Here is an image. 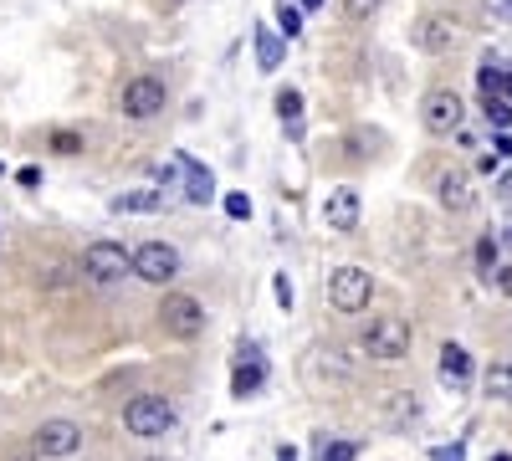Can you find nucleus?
<instances>
[{
    "instance_id": "1",
    "label": "nucleus",
    "mask_w": 512,
    "mask_h": 461,
    "mask_svg": "<svg viewBox=\"0 0 512 461\" xmlns=\"http://www.w3.org/2000/svg\"><path fill=\"white\" fill-rule=\"evenodd\" d=\"M175 426H180V410H175V400L159 395V390H144V395H134L123 405V431L139 436V441H159Z\"/></svg>"
},
{
    "instance_id": "2",
    "label": "nucleus",
    "mask_w": 512,
    "mask_h": 461,
    "mask_svg": "<svg viewBox=\"0 0 512 461\" xmlns=\"http://www.w3.org/2000/svg\"><path fill=\"white\" fill-rule=\"evenodd\" d=\"M410 344H415V328H410V318H400V313L369 318L364 339H359V349H364L374 364H405V359H410Z\"/></svg>"
},
{
    "instance_id": "3",
    "label": "nucleus",
    "mask_w": 512,
    "mask_h": 461,
    "mask_svg": "<svg viewBox=\"0 0 512 461\" xmlns=\"http://www.w3.org/2000/svg\"><path fill=\"white\" fill-rule=\"evenodd\" d=\"M164 108H169V88H164V77H154V72H139V77H128L118 88V113L128 123H154Z\"/></svg>"
},
{
    "instance_id": "4",
    "label": "nucleus",
    "mask_w": 512,
    "mask_h": 461,
    "mask_svg": "<svg viewBox=\"0 0 512 461\" xmlns=\"http://www.w3.org/2000/svg\"><path fill=\"white\" fill-rule=\"evenodd\" d=\"M205 323H210V313H205V303L195 298V292H164L159 328L169 333V339L190 344V339H200V333H205Z\"/></svg>"
},
{
    "instance_id": "5",
    "label": "nucleus",
    "mask_w": 512,
    "mask_h": 461,
    "mask_svg": "<svg viewBox=\"0 0 512 461\" xmlns=\"http://www.w3.org/2000/svg\"><path fill=\"white\" fill-rule=\"evenodd\" d=\"M128 262H134V277L149 282V287H169L185 267L180 246H169V241H139L134 251H128Z\"/></svg>"
},
{
    "instance_id": "6",
    "label": "nucleus",
    "mask_w": 512,
    "mask_h": 461,
    "mask_svg": "<svg viewBox=\"0 0 512 461\" xmlns=\"http://www.w3.org/2000/svg\"><path fill=\"white\" fill-rule=\"evenodd\" d=\"M82 277L98 282V287H113L123 277H134V262H128V246L123 241H88L82 246Z\"/></svg>"
},
{
    "instance_id": "7",
    "label": "nucleus",
    "mask_w": 512,
    "mask_h": 461,
    "mask_svg": "<svg viewBox=\"0 0 512 461\" xmlns=\"http://www.w3.org/2000/svg\"><path fill=\"white\" fill-rule=\"evenodd\" d=\"M461 118H466V103H461L456 88H431V93L420 98V123H425V134L446 139V134L461 129Z\"/></svg>"
},
{
    "instance_id": "8",
    "label": "nucleus",
    "mask_w": 512,
    "mask_h": 461,
    "mask_svg": "<svg viewBox=\"0 0 512 461\" xmlns=\"http://www.w3.org/2000/svg\"><path fill=\"white\" fill-rule=\"evenodd\" d=\"M369 298H374V277H369L364 267H338V272L328 277V303H333V313H364Z\"/></svg>"
},
{
    "instance_id": "9",
    "label": "nucleus",
    "mask_w": 512,
    "mask_h": 461,
    "mask_svg": "<svg viewBox=\"0 0 512 461\" xmlns=\"http://www.w3.org/2000/svg\"><path fill=\"white\" fill-rule=\"evenodd\" d=\"M410 41H415V52H425V57H446L456 41H461V21L446 16V11H425V16L415 21Z\"/></svg>"
},
{
    "instance_id": "10",
    "label": "nucleus",
    "mask_w": 512,
    "mask_h": 461,
    "mask_svg": "<svg viewBox=\"0 0 512 461\" xmlns=\"http://www.w3.org/2000/svg\"><path fill=\"white\" fill-rule=\"evenodd\" d=\"M31 451L36 456H47V461H67V456H77L82 451V426L77 421H41L36 431H31Z\"/></svg>"
},
{
    "instance_id": "11",
    "label": "nucleus",
    "mask_w": 512,
    "mask_h": 461,
    "mask_svg": "<svg viewBox=\"0 0 512 461\" xmlns=\"http://www.w3.org/2000/svg\"><path fill=\"white\" fill-rule=\"evenodd\" d=\"M359 216H364V200H359L354 185H333V190L323 195V226H328V231H354Z\"/></svg>"
},
{
    "instance_id": "12",
    "label": "nucleus",
    "mask_w": 512,
    "mask_h": 461,
    "mask_svg": "<svg viewBox=\"0 0 512 461\" xmlns=\"http://www.w3.org/2000/svg\"><path fill=\"white\" fill-rule=\"evenodd\" d=\"M436 200H441V211H451V216H461V211H472V175L466 170H441L436 175Z\"/></svg>"
},
{
    "instance_id": "13",
    "label": "nucleus",
    "mask_w": 512,
    "mask_h": 461,
    "mask_svg": "<svg viewBox=\"0 0 512 461\" xmlns=\"http://www.w3.org/2000/svg\"><path fill=\"white\" fill-rule=\"evenodd\" d=\"M436 374H441V385H446V390H466V385H472V354H466L456 339H446V344H441V364H436Z\"/></svg>"
},
{
    "instance_id": "14",
    "label": "nucleus",
    "mask_w": 512,
    "mask_h": 461,
    "mask_svg": "<svg viewBox=\"0 0 512 461\" xmlns=\"http://www.w3.org/2000/svg\"><path fill=\"white\" fill-rule=\"evenodd\" d=\"M246 354H251V359H241L236 374H231V395H236V400H251L256 390L267 385V359L256 354V349H246Z\"/></svg>"
},
{
    "instance_id": "15",
    "label": "nucleus",
    "mask_w": 512,
    "mask_h": 461,
    "mask_svg": "<svg viewBox=\"0 0 512 461\" xmlns=\"http://www.w3.org/2000/svg\"><path fill=\"white\" fill-rule=\"evenodd\" d=\"M113 211L118 216H154V211H164V190H123V195H113Z\"/></svg>"
},
{
    "instance_id": "16",
    "label": "nucleus",
    "mask_w": 512,
    "mask_h": 461,
    "mask_svg": "<svg viewBox=\"0 0 512 461\" xmlns=\"http://www.w3.org/2000/svg\"><path fill=\"white\" fill-rule=\"evenodd\" d=\"M180 170H185V200H190V205H205L210 195H216V175L200 170L195 159H180Z\"/></svg>"
},
{
    "instance_id": "17",
    "label": "nucleus",
    "mask_w": 512,
    "mask_h": 461,
    "mask_svg": "<svg viewBox=\"0 0 512 461\" xmlns=\"http://www.w3.org/2000/svg\"><path fill=\"white\" fill-rule=\"evenodd\" d=\"M482 390H487V400H502V405H512V359H497V364H487V374H482Z\"/></svg>"
},
{
    "instance_id": "18",
    "label": "nucleus",
    "mask_w": 512,
    "mask_h": 461,
    "mask_svg": "<svg viewBox=\"0 0 512 461\" xmlns=\"http://www.w3.org/2000/svg\"><path fill=\"white\" fill-rule=\"evenodd\" d=\"M313 461H359V441L354 436H318Z\"/></svg>"
},
{
    "instance_id": "19",
    "label": "nucleus",
    "mask_w": 512,
    "mask_h": 461,
    "mask_svg": "<svg viewBox=\"0 0 512 461\" xmlns=\"http://www.w3.org/2000/svg\"><path fill=\"white\" fill-rule=\"evenodd\" d=\"M482 118L492 123V134H502L507 123H512V103L502 93H482Z\"/></svg>"
},
{
    "instance_id": "20",
    "label": "nucleus",
    "mask_w": 512,
    "mask_h": 461,
    "mask_svg": "<svg viewBox=\"0 0 512 461\" xmlns=\"http://www.w3.org/2000/svg\"><path fill=\"white\" fill-rule=\"evenodd\" d=\"M497 262H502V241H497V236H482V241H477V272H482L487 282L497 277Z\"/></svg>"
},
{
    "instance_id": "21",
    "label": "nucleus",
    "mask_w": 512,
    "mask_h": 461,
    "mask_svg": "<svg viewBox=\"0 0 512 461\" xmlns=\"http://www.w3.org/2000/svg\"><path fill=\"white\" fill-rule=\"evenodd\" d=\"M277 118L297 129V123H303V93H297V88H282V93H277Z\"/></svg>"
},
{
    "instance_id": "22",
    "label": "nucleus",
    "mask_w": 512,
    "mask_h": 461,
    "mask_svg": "<svg viewBox=\"0 0 512 461\" xmlns=\"http://www.w3.org/2000/svg\"><path fill=\"white\" fill-rule=\"evenodd\" d=\"M47 149H52V154H67V159H72V154H82L88 144H82V134H77V129H52V134H47Z\"/></svg>"
},
{
    "instance_id": "23",
    "label": "nucleus",
    "mask_w": 512,
    "mask_h": 461,
    "mask_svg": "<svg viewBox=\"0 0 512 461\" xmlns=\"http://www.w3.org/2000/svg\"><path fill=\"white\" fill-rule=\"evenodd\" d=\"M277 31L292 41V36H303V11L292 6V0H277Z\"/></svg>"
},
{
    "instance_id": "24",
    "label": "nucleus",
    "mask_w": 512,
    "mask_h": 461,
    "mask_svg": "<svg viewBox=\"0 0 512 461\" xmlns=\"http://www.w3.org/2000/svg\"><path fill=\"white\" fill-rule=\"evenodd\" d=\"M477 88L482 93H502V62L497 57H482L477 62Z\"/></svg>"
},
{
    "instance_id": "25",
    "label": "nucleus",
    "mask_w": 512,
    "mask_h": 461,
    "mask_svg": "<svg viewBox=\"0 0 512 461\" xmlns=\"http://www.w3.org/2000/svg\"><path fill=\"white\" fill-rule=\"evenodd\" d=\"M256 52H262V67H267V72H272V67L282 62V47H277V41H272L267 31H262V36H256Z\"/></svg>"
},
{
    "instance_id": "26",
    "label": "nucleus",
    "mask_w": 512,
    "mask_h": 461,
    "mask_svg": "<svg viewBox=\"0 0 512 461\" xmlns=\"http://www.w3.org/2000/svg\"><path fill=\"white\" fill-rule=\"evenodd\" d=\"M384 6V0H344V11H349V21H369L374 11Z\"/></svg>"
},
{
    "instance_id": "27",
    "label": "nucleus",
    "mask_w": 512,
    "mask_h": 461,
    "mask_svg": "<svg viewBox=\"0 0 512 461\" xmlns=\"http://www.w3.org/2000/svg\"><path fill=\"white\" fill-rule=\"evenodd\" d=\"M226 216L231 221H251V200L246 195H226Z\"/></svg>"
},
{
    "instance_id": "28",
    "label": "nucleus",
    "mask_w": 512,
    "mask_h": 461,
    "mask_svg": "<svg viewBox=\"0 0 512 461\" xmlns=\"http://www.w3.org/2000/svg\"><path fill=\"white\" fill-rule=\"evenodd\" d=\"M272 292H277V303H282V308H292V282H287V272L272 277Z\"/></svg>"
},
{
    "instance_id": "29",
    "label": "nucleus",
    "mask_w": 512,
    "mask_h": 461,
    "mask_svg": "<svg viewBox=\"0 0 512 461\" xmlns=\"http://www.w3.org/2000/svg\"><path fill=\"white\" fill-rule=\"evenodd\" d=\"M492 282H497V292H502V298L512 303V267H497V277H492Z\"/></svg>"
},
{
    "instance_id": "30",
    "label": "nucleus",
    "mask_w": 512,
    "mask_h": 461,
    "mask_svg": "<svg viewBox=\"0 0 512 461\" xmlns=\"http://www.w3.org/2000/svg\"><path fill=\"white\" fill-rule=\"evenodd\" d=\"M16 180H21L26 190H36V185H41V170H31V164H26V170H16Z\"/></svg>"
},
{
    "instance_id": "31",
    "label": "nucleus",
    "mask_w": 512,
    "mask_h": 461,
    "mask_svg": "<svg viewBox=\"0 0 512 461\" xmlns=\"http://www.w3.org/2000/svg\"><path fill=\"white\" fill-rule=\"evenodd\" d=\"M497 164H502L497 154H482V159H477V170H482V175H497Z\"/></svg>"
},
{
    "instance_id": "32",
    "label": "nucleus",
    "mask_w": 512,
    "mask_h": 461,
    "mask_svg": "<svg viewBox=\"0 0 512 461\" xmlns=\"http://www.w3.org/2000/svg\"><path fill=\"white\" fill-rule=\"evenodd\" d=\"M502 98L512 103V62H502Z\"/></svg>"
},
{
    "instance_id": "33",
    "label": "nucleus",
    "mask_w": 512,
    "mask_h": 461,
    "mask_svg": "<svg viewBox=\"0 0 512 461\" xmlns=\"http://www.w3.org/2000/svg\"><path fill=\"white\" fill-rule=\"evenodd\" d=\"M436 461H461V446H451V451H436Z\"/></svg>"
},
{
    "instance_id": "34",
    "label": "nucleus",
    "mask_w": 512,
    "mask_h": 461,
    "mask_svg": "<svg viewBox=\"0 0 512 461\" xmlns=\"http://www.w3.org/2000/svg\"><path fill=\"white\" fill-rule=\"evenodd\" d=\"M277 461H297V451L292 446H277Z\"/></svg>"
},
{
    "instance_id": "35",
    "label": "nucleus",
    "mask_w": 512,
    "mask_h": 461,
    "mask_svg": "<svg viewBox=\"0 0 512 461\" xmlns=\"http://www.w3.org/2000/svg\"><path fill=\"white\" fill-rule=\"evenodd\" d=\"M323 6V0H297V11H318Z\"/></svg>"
},
{
    "instance_id": "36",
    "label": "nucleus",
    "mask_w": 512,
    "mask_h": 461,
    "mask_svg": "<svg viewBox=\"0 0 512 461\" xmlns=\"http://www.w3.org/2000/svg\"><path fill=\"white\" fill-rule=\"evenodd\" d=\"M492 461H512V456H507V451H497V456H492Z\"/></svg>"
},
{
    "instance_id": "37",
    "label": "nucleus",
    "mask_w": 512,
    "mask_h": 461,
    "mask_svg": "<svg viewBox=\"0 0 512 461\" xmlns=\"http://www.w3.org/2000/svg\"><path fill=\"white\" fill-rule=\"evenodd\" d=\"M507 241H512V226H507Z\"/></svg>"
},
{
    "instance_id": "38",
    "label": "nucleus",
    "mask_w": 512,
    "mask_h": 461,
    "mask_svg": "<svg viewBox=\"0 0 512 461\" xmlns=\"http://www.w3.org/2000/svg\"><path fill=\"white\" fill-rule=\"evenodd\" d=\"M507 11H512V0H507Z\"/></svg>"
},
{
    "instance_id": "39",
    "label": "nucleus",
    "mask_w": 512,
    "mask_h": 461,
    "mask_svg": "<svg viewBox=\"0 0 512 461\" xmlns=\"http://www.w3.org/2000/svg\"><path fill=\"white\" fill-rule=\"evenodd\" d=\"M154 461H159V456H154Z\"/></svg>"
}]
</instances>
